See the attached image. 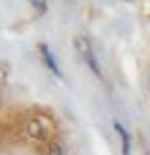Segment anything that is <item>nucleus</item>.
Wrapping results in <instances>:
<instances>
[{"instance_id": "1", "label": "nucleus", "mask_w": 150, "mask_h": 155, "mask_svg": "<svg viewBox=\"0 0 150 155\" xmlns=\"http://www.w3.org/2000/svg\"><path fill=\"white\" fill-rule=\"evenodd\" d=\"M23 132L27 139H31L35 143H49V141H54V137L58 132V124L45 112H33L25 118Z\"/></svg>"}, {"instance_id": "2", "label": "nucleus", "mask_w": 150, "mask_h": 155, "mask_svg": "<svg viewBox=\"0 0 150 155\" xmlns=\"http://www.w3.org/2000/svg\"><path fill=\"white\" fill-rule=\"evenodd\" d=\"M74 50L78 54V58L89 66V71L92 74H97L99 79H103V71H101V62L97 60V54H95V48H92L91 39L86 35H76L74 37Z\"/></svg>"}, {"instance_id": "3", "label": "nucleus", "mask_w": 150, "mask_h": 155, "mask_svg": "<svg viewBox=\"0 0 150 155\" xmlns=\"http://www.w3.org/2000/svg\"><path fill=\"white\" fill-rule=\"evenodd\" d=\"M37 50H39V54H41V58H43V64L49 68V72H54L60 79V77H62V71H60V64H58V60H56V56L52 54L49 46H47V44H37Z\"/></svg>"}, {"instance_id": "4", "label": "nucleus", "mask_w": 150, "mask_h": 155, "mask_svg": "<svg viewBox=\"0 0 150 155\" xmlns=\"http://www.w3.org/2000/svg\"><path fill=\"white\" fill-rule=\"evenodd\" d=\"M113 128L117 130L119 141H121V155H130L132 153V137H130L127 128L121 124V122H117V120H113Z\"/></svg>"}, {"instance_id": "5", "label": "nucleus", "mask_w": 150, "mask_h": 155, "mask_svg": "<svg viewBox=\"0 0 150 155\" xmlns=\"http://www.w3.org/2000/svg\"><path fill=\"white\" fill-rule=\"evenodd\" d=\"M45 155H66V149H64V145L60 143V141H49L47 143V149H45Z\"/></svg>"}, {"instance_id": "6", "label": "nucleus", "mask_w": 150, "mask_h": 155, "mask_svg": "<svg viewBox=\"0 0 150 155\" xmlns=\"http://www.w3.org/2000/svg\"><path fill=\"white\" fill-rule=\"evenodd\" d=\"M31 6H33L39 15H43V12L47 11V0H31Z\"/></svg>"}, {"instance_id": "7", "label": "nucleus", "mask_w": 150, "mask_h": 155, "mask_svg": "<svg viewBox=\"0 0 150 155\" xmlns=\"http://www.w3.org/2000/svg\"><path fill=\"white\" fill-rule=\"evenodd\" d=\"M6 77H8V71H6V66H4V64H0V89L6 85Z\"/></svg>"}]
</instances>
